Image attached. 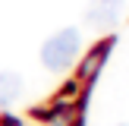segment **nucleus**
I'll list each match as a JSON object with an SVG mask.
<instances>
[{
    "label": "nucleus",
    "mask_w": 129,
    "mask_h": 126,
    "mask_svg": "<svg viewBox=\"0 0 129 126\" xmlns=\"http://www.w3.org/2000/svg\"><path fill=\"white\" fill-rule=\"evenodd\" d=\"M79 50H82V35H79V28H60V32H54V35L44 41V47H41V63L50 69V73H63V69H69V66L76 63Z\"/></svg>",
    "instance_id": "1"
},
{
    "label": "nucleus",
    "mask_w": 129,
    "mask_h": 126,
    "mask_svg": "<svg viewBox=\"0 0 129 126\" xmlns=\"http://www.w3.org/2000/svg\"><path fill=\"white\" fill-rule=\"evenodd\" d=\"M126 0H91L85 6V22L91 28H110L120 16H123Z\"/></svg>",
    "instance_id": "2"
},
{
    "label": "nucleus",
    "mask_w": 129,
    "mask_h": 126,
    "mask_svg": "<svg viewBox=\"0 0 129 126\" xmlns=\"http://www.w3.org/2000/svg\"><path fill=\"white\" fill-rule=\"evenodd\" d=\"M22 98V76L13 73V69H3L0 73V107H10Z\"/></svg>",
    "instance_id": "3"
},
{
    "label": "nucleus",
    "mask_w": 129,
    "mask_h": 126,
    "mask_svg": "<svg viewBox=\"0 0 129 126\" xmlns=\"http://www.w3.org/2000/svg\"><path fill=\"white\" fill-rule=\"evenodd\" d=\"M120 126H129V123H120Z\"/></svg>",
    "instance_id": "4"
}]
</instances>
